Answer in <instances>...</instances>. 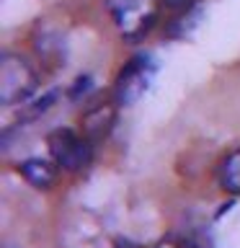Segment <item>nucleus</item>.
Returning <instances> with one entry per match:
<instances>
[{
	"label": "nucleus",
	"instance_id": "nucleus-1",
	"mask_svg": "<svg viewBox=\"0 0 240 248\" xmlns=\"http://www.w3.org/2000/svg\"><path fill=\"white\" fill-rule=\"evenodd\" d=\"M106 8L116 31L132 42L142 39L160 16L158 0H106Z\"/></svg>",
	"mask_w": 240,
	"mask_h": 248
},
{
	"label": "nucleus",
	"instance_id": "nucleus-2",
	"mask_svg": "<svg viewBox=\"0 0 240 248\" xmlns=\"http://www.w3.org/2000/svg\"><path fill=\"white\" fill-rule=\"evenodd\" d=\"M39 78L26 57L15 52H5L0 57V104L15 106L23 104L36 91Z\"/></svg>",
	"mask_w": 240,
	"mask_h": 248
},
{
	"label": "nucleus",
	"instance_id": "nucleus-3",
	"mask_svg": "<svg viewBox=\"0 0 240 248\" xmlns=\"http://www.w3.org/2000/svg\"><path fill=\"white\" fill-rule=\"evenodd\" d=\"M155 73H158V65H155L152 57H147V54L132 57L127 65L119 70V75H116V83H114L116 106L137 104V101L150 91V85L155 80Z\"/></svg>",
	"mask_w": 240,
	"mask_h": 248
},
{
	"label": "nucleus",
	"instance_id": "nucleus-4",
	"mask_svg": "<svg viewBox=\"0 0 240 248\" xmlns=\"http://www.w3.org/2000/svg\"><path fill=\"white\" fill-rule=\"evenodd\" d=\"M46 145H49V155L57 160V166L62 170H70V173L88 168L93 160V142L83 132L77 135L75 129L60 127L46 137Z\"/></svg>",
	"mask_w": 240,
	"mask_h": 248
},
{
	"label": "nucleus",
	"instance_id": "nucleus-5",
	"mask_svg": "<svg viewBox=\"0 0 240 248\" xmlns=\"http://www.w3.org/2000/svg\"><path fill=\"white\" fill-rule=\"evenodd\" d=\"M114 124H116V106L98 104V106H93L83 114L80 129H83V135L96 145V142H101V140H106L108 135H111Z\"/></svg>",
	"mask_w": 240,
	"mask_h": 248
},
{
	"label": "nucleus",
	"instance_id": "nucleus-6",
	"mask_svg": "<svg viewBox=\"0 0 240 248\" xmlns=\"http://www.w3.org/2000/svg\"><path fill=\"white\" fill-rule=\"evenodd\" d=\"M57 160L49 158H26L23 163H18V173L34 186V189H49L57 181Z\"/></svg>",
	"mask_w": 240,
	"mask_h": 248
},
{
	"label": "nucleus",
	"instance_id": "nucleus-7",
	"mask_svg": "<svg viewBox=\"0 0 240 248\" xmlns=\"http://www.w3.org/2000/svg\"><path fill=\"white\" fill-rule=\"evenodd\" d=\"M220 184H222L225 191L240 194V147L222 160V166H220Z\"/></svg>",
	"mask_w": 240,
	"mask_h": 248
},
{
	"label": "nucleus",
	"instance_id": "nucleus-8",
	"mask_svg": "<svg viewBox=\"0 0 240 248\" xmlns=\"http://www.w3.org/2000/svg\"><path fill=\"white\" fill-rule=\"evenodd\" d=\"M54 101H57V91H49V93H46V96H42L39 101H34V104H31V106L26 108V114H23V116H26V119H36L39 114L49 111Z\"/></svg>",
	"mask_w": 240,
	"mask_h": 248
},
{
	"label": "nucleus",
	"instance_id": "nucleus-9",
	"mask_svg": "<svg viewBox=\"0 0 240 248\" xmlns=\"http://www.w3.org/2000/svg\"><path fill=\"white\" fill-rule=\"evenodd\" d=\"M85 91H90V78H88V75H85V78H77V80H75V88L70 91V96L77 98V96H80V93H85Z\"/></svg>",
	"mask_w": 240,
	"mask_h": 248
},
{
	"label": "nucleus",
	"instance_id": "nucleus-10",
	"mask_svg": "<svg viewBox=\"0 0 240 248\" xmlns=\"http://www.w3.org/2000/svg\"><path fill=\"white\" fill-rule=\"evenodd\" d=\"M158 248H199V246L186 243V240H176V238H170V240H163V243H160Z\"/></svg>",
	"mask_w": 240,
	"mask_h": 248
},
{
	"label": "nucleus",
	"instance_id": "nucleus-11",
	"mask_svg": "<svg viewBox=\"0 0 240 248\" xmlns=\"http://www.w3.org/2000/svg\"><path fill=\"white\" fill-rule=\"evenodd\" d=\"M170 5H181V3H186V0H168Z\"/></svg>",
	"mask_w": 240,
	"mask_h": 248
}]
</instances>
